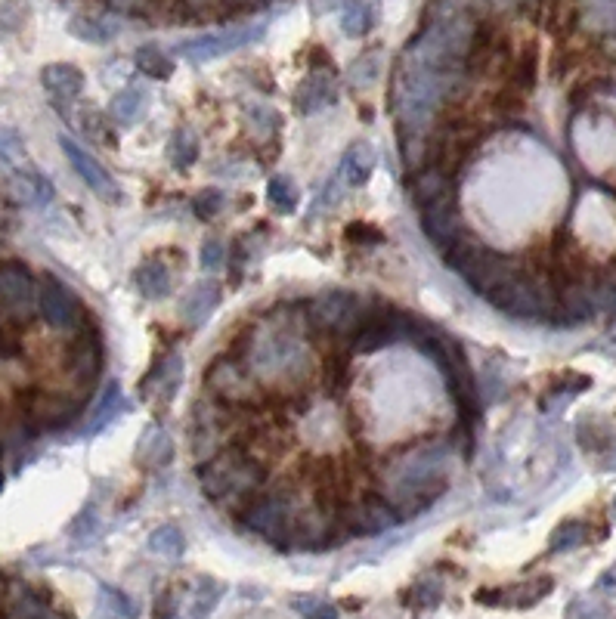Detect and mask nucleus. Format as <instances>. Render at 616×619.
Masks as SVG:
<instances>
[{
    "instance_id": "473e14b6",
    "label": "nucleus",
    "mask_w": 616,
    "mask_h": 619,
    "mask_svg": "<svg viewBox=\"0 0 616 619\" xmlns=\"http://www.w3.org/2000/svg\"><path fill=\"white\" fill-rule=\"evenodd\" d=\"M149 551H152V555H158V558L177 561V558H183V551H186V536H183L177 527L165 524V527L152 530V536H149Z\"/></svg>"
},
{
    "instance_id": "c756f323",
    "label": "nucleus",
    "mask_w": 616,
    "mask_h": 619,
    "mask_svg": "<svg viewBox=\"0 0 616 619\" xmlns=\"http://www.w3.org/2000/svg\"><path fill=\"white\" fill-rule=\"evenodd\" d=\"M146 112V93L137 90V87H124L112 96V106H109V115L118 121V124H134L140 115Z\"/></svg>"
},
{
    "instance_id": "b1692460",
    "label": "nucleus",
    "mask_w": 616,
    "mask_h": 619,
    "mask_svg": "<svg viewBox=\"0 0 616 619\" xmlns=\"http://www.w3.org/2000/svg\"><path fill=\"white\" fill-rule=\"evenodd\" d=\"M134 282L140 288V295L146 301H161L171 295L174 288V279H171V270L161 264V260H143V264L137 267L134 273Z\"/></svg>"
},
{
    "instance_id": "6e6552de",
    "label": "nucleus",
    "mask_w": 616,
    "mask_h": 619,
    "mask_svg": "<svg viewBox=\"0 0 616 619\" xmlns=\"http://www.w3.org/2000/svg\"><path fill=\"white\" fill-rule=\"evenodd\" d=\"M233 425L230 406L217 400L214 394H205L196 406H192V449H196V459L205 462L217 449L226 443V428Z\"/></svg>"
},
{
    "instance_id": "ddd939ff",
    "label": "nucleus",
    "mask_w": 616,
    "mask_h": 619,
    "mask_svg": "<svg viewBox=\"0 0 616 619\" xmlns=\"http://www.w3.org/2000/svg\"><path fill=\"white\" fill-rule=\"evenodd\" d=\"M38 310H41V316L53 325V329H72V325H78L81 316H84L78 295H75L72 288L62 285L56 276H41Z\"/></svg>"
},
{
    "instance_id": "393cba45",
    "label": "nucleus",
    "mask_w": 616,
    "mask_h": 619,
    "mask_svg": "<svg viewBox=\"0 0 616 619\" xmlns=\"http://www.w3.org/2000/svg\"><path fill=\"white\" fill-rule=\"evenodd\" d=\"M69 366H72V375L78 381H93V375L100 372L103 366V350H100V341H93L87 332L75 341L72 353H69Z\"/></svg>"
},
{
    "instance_id": "f3484780",
    "label": "nucleus",
    "mask_w": 616,
    "mask_h": 619,
    "mask_svg": "<svg viewBox=\"0 0 616 619\" xmlns=\"http://www.w3.org/2000/svg\"><path fill=\"white\" fill-rule=\"evenodd\" d=\"M180 384H183V360L171 353V356H165V360H161V363L146 375V381L140 384V397L155 394V400L171 403V400L177 397Z\"/></svg>"
},
{
    "instance_id": "4be33fe9",
    "label": "nucleus",
    "mask_w": 616,
    "mask_h": 619,
    "mask_svg": "<svg viewBox=\"0 0 616 619\" xmlns=\"http://www.w3.org/2000/svg\"><path fill=\"white\" fill-rule=\"evenodd\" d=\"M375 161H378V155H375L372 143H356L341 158V168H338L335 180L344 183V186H363L375 171Z\"/></svg>"
},
{
    "instance_id": "603ef678",
    "label": "nucleus",
    "mask_w": 616,
    "mask_h": 619,
    "mask_svg": "<svg viewBox=\"0 0 616 619\" xmlns=\"http://www.w3.org/2000/svg\"><path fill=\"white\" fill-rule=\"evenodd\" d=\"M112 4H118L121 10H137L140 4H146V0H112Z\"/></svg>"
},
{
    "instance_id": "9b49d317",
    "label": "nucleus",
    "mask_w": 616,
    "mask_h": 619,
    "mask_svg": "<svg viewBox=\"0 0 616 619\" xmlns=\"http://www.w3.org/2000/svg\"><path fill=\"white\" fill-rule=\"evenodd\" d=\"M421 230L431 239L434 248L446 251L449 245H456L465 236V223H462V211L456 205V192L440 195V199L421 205Z\"/></svg>"
},
{
    "instance_id": "a18cd8bd",
    "label": "nucleus",
    "mask_w": 616,
    "mask_h": 619,
    "mask_svg": "<svg viewBox=\"0 0 616 619\" xmlns=\"http://www.w3.org/2000/svg\"><path fill=\"white\" fill-rule=\"evenodd\" d=\"M25 22H28L25 0H4V4H0V28L4 31H19Z\"/></svg>"
},
{
    "instance_id": "3c124183",
    "label": "nucleus",
    "mask_w": 616,
    "mask_h": 619,
    "mask_svg": "<svg viewBox=\"0 0 616 619\" xmlns=\"http://www.w3.org/2000/svg\"><path fill=\"white\" fill-rule=\"evenodd\" d=\"M155 616H177V598H174L171 592H165V595L158 598Z\"/></svg>"
},
{
    "instance_id": "39448f33",
    "label": "nucleus",
    "mask_w": 616,
    "mask_h": 619,
    "mask_svg": "<svg viewBox=\"0 0 616 619\" xmlns=\"http://www.w3.org/2000/svg\"><path fill=\"white\" fill-rule=\"evenodd\" d=\"M446 257V264L456 270L477 295L483 298H490L496 288H502L511 276H517L521 270H517V264L511 257L493 251V248H486L480 242H474L468 233L456 242V245H449L443 251Z\"/></svg>"
},
{
    "instance_id": "f8f14e48",
    "label": "nucleus",
    "mask_w": 616,
    "mask_h": 619,
    "mask_svg": "<svg viewBox=\"0 0 616 619\" xmlns=\"http://www.w3.org/2000/svg\"><path fill=\"white\" fill-rule=\"evenodd\" d=\"M59 149L66 152V158H69V165L75 168V174L84 180V186L93 192V195H100L103 202H109V205H115V202H121V189H118V183H115V177L100 165V161H96L87 149H81L72 137H59Z\"/></svg>"
},
{
    "instance_id": "a19ab883",
    "label": "nucleus",
    "mask_w": 616,
    "mask_h": 619,
    "mask_svg": "<svg viewBox=\"0 0 616 619\" xmlns=\"http://www.w3.org/2000/svg\"><path fill=\"white\" fill-rule=\"evenodd\" d=\"M245 115H248L251 127H261L264 134H276V130L282 127V115H279L273 106H267V103H251V106H245Z\"/></svg>"
},
{
    "instance_id": "ea45409f",
    "label": "nucleus",
    "mask_w": 616,
    "mask_h": 619,
    "mask_svg": "<svg viewBox=\"0 0 616 619\" xmlns=\"http://www.w3.org/2000/svg\"><path fill=\"white\" fill-rule=\"evenodd\" d=\"M443 601V585L437 579H418L409 589V604L415 610H431Z\"/></svg>"
},
{
    "instance_id": "1a4fd4ad",
    "label": "nucleus",
    "mask_w": 616,
    "mask_h": 619,
    "mask_svg": "<svg viewBox=\"0 0 616 619\" xmlns=\"http://www.w3.org/2000/svg\"><path fill=\"white\" fill-rule=\"evenodd\" d=\"M267 25L264 22H254V25H236L230 31H214V35H199V38H189V41H180L174 47V53H180L183 59L189 62H208V59H217V56H226V53H236L242 47H251L264 38Z\"/></svg>"
},
{
    "instance_id": "6e6d98bb",
    "label": "nucleus",
    "mask_w": 616,
    "mask_h": 619,
    "mask_svg": "<svg viewBox=\"0 0 616 619\" xmlns=\"http://www.w3.org/2000/svg\"><path fill=\"white\" fill-rule=\"evenodd\" d=\"M607 50H610V56L616 59V35H610V41H607Z\"/></svg>"
},
{
    "instance_id": "f257e3e1",
    "label": "nucleus",
    "mask_w": 616,
    "mask_h": 619,
    "mask_svg": "<svg viewBox=\"0 0 616 619\" xmlns=\"http://www.w3.org/2000/svg\"><path fill=\"white\" fill-rule=\"evenodd\" d=\"M446 446H421L412 449L391 465L384 477L387 502L400 517H415L431 508L449 486L446 474Z\"/></svg>"
},
{
    "instance_id": "aec40b11",
    "label": "nucleus",
    "mask_w": 616,
    "mask_h": 619,
    "mask_svg": "<svg viewBox=\"0 0 616 619\" xmlns=\"http://www.w3.org/2000/svg\"><path fill=\"white\" fill-rule=\"evenodd\" d=\"M452 177H456V174L443 171L440 165H421L418 171H412L409 192H412L415 205L421 208V205L440 199V195H449L452 192Z\"/></svg>"
},
{
    "instance_id": "7c9ffc66",
    "label": "nucleus",
    "mask_w": 616,
    "mask_h": 619,
    "mask_svg": "<svg viewBox=\"0 0 616 619\" xmlns=\"http://www.w3.org/2000/svg\"><path fill=\"white\" fill-rule=\"evenodd\" d=\"M137 69L152 81H168L174 75V59L165 50H158L155 44H146L137 50Z\"/></svg>"
},
{
    "instance_id": "a211bd4d",
    "label": "nucleus",
    "mask_w": 616,
    "mask_h": 619,
    "mask_svg": "<svg viewBox=\"0 0 616 619\" xmlns=\"http://www.w3.org/2000/svg\"><path fill=\"white\" fill-rule=\"evenodd\" d=\"M174 462V440L165 428L149 425L137 440V465L146 471H161Z\"/></svg>"
},
{
    "instance_id": "6ab92c4d",
    "label": "nucleus",
    "mask_w": 616,
    "mask_h": 619,
    "mask_svg": "<svg viewBox=\"0 0 616 619\" xmlns=\"http://www.w3.org/2000/svg\"><path fill=\"white\" fill-rule=\"evenodd\" d=\"M7 192L16 205H50L53 183L38 171H13L7 177Z\"/></svg>"
},
{
    "instance_id": "de8ad7c7",
    "label": "nucleus",
    "mask_w": 616,
    "mask_h": 619,
    "mask_svg": "<svg viewBox=\"0 0 616 619\" xmlns=\"http://www.w3.org/2000/svg\"><path fill=\"white\" fill-rule=\"evenodd\" d=\"M223 264H226L223 242L208 239V242L202 245V270H205V273H220V270H223Z\"/></svg>"
},
{
    "instance_id": "5701e85b",
    "label": "nucleus",
    "mask_w": 616,
    "mask_h": 619,
    "mask_svg": "<svg viewBox=\"0 0 616 619\" xmlns=\"http://www.w3.org/2000/svg\"><path fill=\"white\" fill-rule=\"evenodd\" d=\"M41 84L47 87V93L56 96V100L69 103L84 90V75L69 62H50L41 69Z\"/></svg>"
},
{
    "instance_id": "79ce46f5",
    "label": "nucleus",
    "mask_w": 616,
    "mask_h": 619,
    "mask_svg": "<svg viewBox=\"0 0 616 619\" xmlns=\"http://www.w3.org/2000/svg\"><path fill=\"white\" fill-rule=\"evenodd\" d=\"M192 211L199 220H214L223 211V192L220 189H202L196 199H192Z\"/></svg>"
},
{
    "instance_id": "f03ea898",
    "label": "nucleus",
    "mask_w": 616,
    "mask_h": 619,
    "mask_svg": "<svg viewBox=\"0 0 616 619\" xmlns=\"http://www.w3.org/2000/svg\"><path fill=\"white\" fill-rule=\"evenodd\" d=\"M199 483H202V493L214 505L233 508V505H245L254 493L264 490L267 468L251 449L230 446V449H217L211 459L199 462Z\"/></svg>"
},
{
    "instance_id": "4468645a",
    "label": "nucleus",
    "mask_w": 616,
    "mask_h": 619,
    "mask_svg": "<svg viewBox=\"0 0 616 619\" xmlns=\"http://www.w3.org/2000/svg\"><path fill=\"white\" fill-rule=\"evenodd\" d=\"M0 307L19 319H25L35 307V279L22 264L0 267Z\"/></svg>"
},
{
    "instance_id": "9d476101",
    "label": "nucleus",
    "mask_w": 616,
    "mask_h": 619,
    "mask_svg": "<svg viewBox=\"0 0 616 619\" xmlns=\"http://www.w3.org/2000/svg\"><path fill=\"white\" fill-rule=\"evenodd\" d=\"M338 520L347 533L356 536H378L384 530H391L400 524V514L394 511V505L381 499V496H363L353 502H341L338 508Z\"/></svg>"
},
{
    "instance_id": "864d4df0",
    "label": "nucleus",
    "mask_w": 616,
    "mask_h": 619,
    "mask_svg": "<svg viewBox=\"0 0 616 619\" xmlns=\"http://www.w3.org/2000/svg\"><path fill=\"white\" fill-rule=\"evenodd\" d=\"M214 0H186V7H192V10H202V7H211Z\"/></svg>"
},
{
    "instance_id": "4d7b16f0",
    "label": "nucleus",
    "mask_w": 616,
    "mask_h": 619,
    "mask_svg": "<svg viewBox=\"0 0 616 619\" xmlns=\"http://www.w3.org/2000/svg\"><path fill=\"white\" fill-rule=\"evenodd\" d=\"M613 517H616V499H613Z\"/></svg>"
},
{
    "instance_id": "a878e982",
    "label": "nucleus",
    "mask_w": 616,
    "mask_h": 619,
    "mask_svg": "<svg viewBox=\"0 0 616 619\" xmlns=\"http://www.w3.org/2000/svg\"><path fill=\"white\" fill-rule=\"evenodd\" d=\"M539 22L551 31V35H567V31H573L579 22L576 0H542Z\"/></svg>"
},
{
    "instance_id": "cd10ccee",
    "label": "nucleus",
    "mask_w": 616,
    "mask_h": 619,
    "mask_svg": "<svg viewBox=\"0 0 616 619\" xmlns=\"http://www.w3.org/2000/svg\"><path fill=\"white\" fill-rule=\"evenodd\" d=\"M168 158H171V165L177 171H189L192 165H196V158H199V137H196V130H189V127H177L171 140H168Z\"/></svg>"
},
{
    "instance_id": "f704fd0d",
    "label": "nucleus",
    "mask_w": 616,
    "mask_h": 619,
    "mask_svg": "<svg viewBox=\"0 0 616 619\" xmlns=\"http://www.w3.org/2000/svg\"><path fill=\"white\" fill-rule=\"evenodd\" d=\"M536 72H539V56L536 47H524V53L514 59L511 65V87L517 93H527L536 87Z\"/></svg>"
},
{
    "instance_id": "bb28decb",
    "label": "nucleus",
    "mask_w": 616,
    "mask_h": 619,
    "mask_svg": "<svg viewBox=\"0 0 616 619\" xmlns=\"http://www.w3.org/2000/svg\"><path fill=\"white\" fill-rule=\"evenodd\" d=\"M341 28L347 38H363L375 28V7L372 0H347L341 10Z\"/></svg>"
},
{
    "instance_id": "423d86ee",
    "label": "nucleus",
    "mask_w": 616,
    "mask_h": 619,
    "mask_svg": "<svg viewBox=\"0 0 616 619\" xmlns=\"http://www.w3.org/2000/svg\"><path fill=\"white\" fill-rule=\"evenodd\" d=\"M378 301H363L353 291H326L310 307V325L329 335H356L360 325L372 316Z\"/></svg>"
},
{
    "instance_id": "c9c22d12",
    "label": "nucleus",
    "mask_w": 616,
    "mask_h": 619,
    "mask_svg": "<svg viewBox=\"0 0 616 619\" xmlns=\"http://www.w3.org/2000/svg\"><path fill=\"white\" fill-rule=\"evenodd\" d=\"M551 589H555V582H551L548 576H539V579H530V582H524V585H514V589L505 592V595H508V604H514V607H533V604H539Z\"/></svg>"
},
{
    "instance_id": "20e7f679",
    "label": "nucleus",
    "mask_w": 616,
    "mask_h": 619,
    "mask_svg": "<svg viewBox=\"0 0 616 619\" xmlns=\"http://www.w3.org/2000/svg\"><path fill=\"white\" fill-rule=\"evenodd\" d=\"M298 511H301V502L295 493H291V486L276 483V486H270V490L254 493L245 502L239 520H242L245 530L264 536L270 545L291 548V530H295Z\"/></svg>"
},
{
    "instance_id": "2eb2a0df",
    "label": "nucleus",
    "mask_w": 616,
    "mask_h": 619,
    "mask_svg": "<svg viewBox=\"0 0 616 619\" xmlns=\"http://www.w3.org/2000/svg\"><path fill=\"white\" fill-rule=\"evenodd\" d=\"M22 409H25V418L31 421V425L59 428V425H66V421H72L81 406L62 394H41V390H35V394L22 397Z\"/></svg>"
},
{
    "instance_id": "e433bc0d",
    "label": "nucleus",
    "mask_w": 616,
    "mask_h": 619,
    "mask_svg": "<svg viewBox=\"0 0 616 619\" xmlns=\"http://www.w3.org/2000/svg\"><path fill=\"white\" fill-rule=\"evenodd\" d=\"M220 595H223V585L214 582L211 576H202V579L196 582V589H192V610H189V613H192V616H208V613H214Z\"/></svg>"
},
{
    "instance_id": "dca6fc26",
    "label": "nucleus",
    "mask_w": 616,
    "mask_h": 619,
    "mask_svg": "<svg viewBox=\"0 0 616 619\" xmlns=\"http://www.w3.org/2000/svg\"><path fill=\"white\" fill-rule=\"evenodd\" d=\"M338 103V81L332 72H310L295 90V109L301 115H319Z\"/></svg>"
},
{
    "instance_id": "49530a36",
    "label": "nucleus",
    "mask_w": 616,
    "mask_h": 619,
    "mask_svg": "<svg viewBox=\"0 0 616 619\" xmlns=\"http://www.w3.org/2000/svg\"><path fill=\"white\" fill-rule=\"evenodd\" d=\"M295 607H298L304 616H313V619H332V616H338V607L326 604L322 598H310V595H301V598L295 601Z\"/></svg>"
},
{
    "instance_id": "8fccbe9b",
    "label": "nucleus",
    "mask_w": 616,
    "mask_h": 619,
    "mask_svg": "<svg viewBox=\"0 0 616 619\" xmlns=\"http://www.w3.org/2000/svg\"><path fill=\"white\" fill-rule=\"evenodd\" d=\"M22 155V140L16 134H0V158L16 161Z\"/></svg>"
},
{
    "instance_id": "4c0bfd02",
    "label": "nucleus",
    "mask_w": 616,
    "mask_h": 619,
    "mask_svg": "<svg viewBox=\"0 0 616 619\" xmlns=\"http://www.w3.org/2000/svg\"><path fill=\"white\" fill-rule=\"evenodd\" d=\"M350 84L353 87H372L378 78H381V56L378 53H366L360 56L353 65H350V72H347Z\"/></svg>"
},
{
    "instance_id": "72a5a7b5",
    "label": "nucleus",
    "mask_w": 616,
    "mask_h": 619,
    "mask_svg": "<svg viewBox=\"0 0 616 619\" xmlns=\"http://www.w3.org/2000/svg\"><path fill=\"white\" fill-rule=\"evenodd\" d=\"M121 412H127V403L121 400L118 384H109V387H106V394H103V400H100V406L93 409V421L87 425V434H100V431L106 428V421L118 418Z\"/></svg>"
},
{
    "instance_id": "2f4dec72",
    "label": "nucleus",
    "mask_w": 616,
    "mask_h": 619,
    "mask_svg": "<svg viewBox=\"0 0 616 619\" xmlns=\"http://www.w3.org/2000/svg\"><path fill=\"white\" fill-rule=\"evenodd\" d=\"M267 202L279 211V214H291V211H298V202H301V189L298 183L279 174V177H270L267 183Z\"/></svg>"
},
{
    "instance_id": "c03bdc74",
    "label": "nucleus",
    "mask_w": 616,
    "mask_h": 619,
    "mask_svg": "<svg viewBox=\"0 0 616 619\" xmlns=\"http://www.w3.org/2000/svg\"><path fill=\"white\" fill-rule=\"evenodd\" d=\"M100 613H106V616H131L134 607L118 589H112V585H100Z\"/></svg>"
},
{
    "instance_id": "0eeeda50",
    "label": "nucleus",
    "mask_w": 616,
    "mask_h": 619,
    "mask_svg": "<svg viewBox=\"0 0 616 619\" xmlns=\"http://www.w3.org/2000/svg\"><path fill=\"white\" fill-rule=\"evenodd\" d=\"M205 390L223 400L226 406H254L261 400V387H257L251 369L236 353H226L205 369Z\"/></svg>"
},
{
    "instance_id": "58836bf2",
    "label": "nucleus",
    "mask_w": 616,
    "mask_h": 619,
    "mask_svg": "<svg viewBox=\"0 0 616 619\" xmlns=\"http://www.w3.org/2000/svg\"><path fill=\"white\" fill-rule=\"evenodd\" d=\"M582 542H586V524H579V520H564V524L551 533L548 548L551 551H570V548H579Z\"/></svg>"
},
{
    "instance_id": "7ed1b4c3",
    "label": "nucleus",
    "mask_w": 616,
    "mask_h": 619,
    "mask_svg": "<svg viewBox=\"0 0 616 619\" xmlns=\"http://www.w3.org/2000/svg\"><path fill=\"white\" fill-rule=\"evenodd\" d=\"M261 325L264 329L254 332L251 347L242 356L248 369L257 372L261 378L264 375L285 378V381H288V375L304 378V372H310V356H307V344L298 335V325L276 322V319H267Z\"/></svg>"
},
{
    "instance_id": "5fc2aeb1",
    "label": "nucleus",
    "mask_w": 616,
    "mask_h": 619,
    "mask_svg": "<svg viewBox=\"0 0 616 619\" xmlns=\"http://www.w3.org/2000/svg\"><path fill=\"white\" fill-rule=\"evenodd\" d=\"M0 490H4V449H0Z\"/></svg>"
},
{
    "instance_id": "37998d69",
    "label": "nucleus",
    "mask_w": 616,
    "mask_h": 619,
    "mask_svg": "<svg viewBox=\"0 0 616 619\" xmlns=\"http://www.w3.org/2000/svg\"><path fill=\"white\" fill-rule=\"evenodd\" d=\"M7 616H53V610L31 592H22L19 598H13V604L4 610Z\"/></svg>"
},
{
    "instance_id": "09e8293b",
    "label": "nucleus",
    "mask_w": 616,
    "mask_h": 619,
    "mask_svg": "<svg viewBox=\"0 0 616 619\" xmlns=\"http://www.w3.org/2000/svg\"><path fill=\"white\" fill-rule=\"evenodd\" d=\"M347 239H350V242H381V233L372 230L369 223H350Z\"/></svg>"
},
{
    "instance_id": "412c9836",
    "label": "nucleus",
    "mask_w": 616,
    "mask_h": 619,
    "mask_svg": "<svg viewBox=\"0 0 616 619\" xmlns=\"http://www.w3.org/2000/svg\"><path fill=\"white\" fill-rule=\"evenodd\" d=\"M217 304H220V288L205 279V282H196L186 291V298L180 304V316H183L186 325L196 329V325H202L217 310Z\"/></svg>"
},
{
    "instance_id": "c85d7f7f",
    "label": "nucleus",
    "mask_w": 616,
    "mask_h": 619,
    "mask_svg": "<svg viewBox=\"0 0 616 619\" xmlns=\"http://www.w3.org/2000/svg\"><path fill=\"white\" fill-rule=\"evenodd\" d=\"M69 35L84 41V44H109L118 35V28L112 22L100 19V16H72Z\"/></svg>"
}]
</instances>
